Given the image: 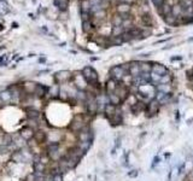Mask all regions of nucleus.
<instances>
[{
	"label": "nucleus",
	"instance_id": "c756f323",
	"mask_svg": "<svg viewBox=\"0 0 193 181\" xmlns=\"http://www.w3.org/2000/svg\"><path fill=\"white\" fill-rule=\"evenodd\" d=\"M58 100L60 101H68L69 100V93L60 87V91H59V94H58Z\"/></svg>",
	"mask_w": 193,
	"mask_h": 181
},
{
	"label": "nucleus",
	"instance_id": "5fc2aeb1",
	"mask_svg": "<svg viewBox=\"0 0 193 181\" xmlns=\"http://www.w3.org/2000/svg\"><path fill=\"white\" fill-rule=\"evenodd\" d=\"M192 73H193V69H192Z\"/></svg>",
	"mask_w": 193,
	"mask_h": 181
},
{
	"label": "nucleus",
	"instance_id": "f3484780",
	"mask_svg": "<svg viewBox=\"0 0 193 181\" xmlns=\"http://www.w3.org/2000/svg\"><path fill=\"white\" fill-rule=\"evenodd\" d=\"M156 91L157 92H163L165 94H172L173 93V87L172 83H159L156 86Z\"/></svg>",
	"mask_w": 193,
	"mask_h": 181
},
{
	"label": "nucleus",
	"instance_id": "c9c22d12",
	"mask_svg": "<svg viewBox=\"0 0 193 181\" xmlns=\"http://www.w3.org/2000/svg\"><path fill=\"white\" fill-rule=\"evenodd\" d=\"M121 39H122L123 42H129V41L133 40V36H132V34H131L129 32H127V30H126V32L121 35Z\"/></svg>",
	"mask_w": 193,
	"mask_h": 181
},
{
	"label": "nucleus",
	"instance_id": "603ef678",
	"mask_svg": "<svg viewBox=\"0 0 193 181\" xmlns=\"http://www.w3.org/2000/svg\"><path fill=\"white\" fill-rule=\"evenodd\" d=\"M0 30H4V24L0 23Z\"/></svg>",
	"mask_w": 193,
	"mask_h": 181
},
{
	"label": "nucleus",
	"instance_id": "4be33fe9",
	"mask_svg": "<svg viewBox=\"0 0 193 181\" xmlns=\"http://www.w3.org/2000/svg\"><path fill=\"white\" fill-rule=\"evenodd\" d=\"M0 98H1V100H2L4 104H11L12 94H11V92L6 88V89H4V91L0 92Z\"/></svg>",
	"mask_w": 193,
	"mask_h": 181
},
{
	"label": "nucleus",
	"instance_id": "c03bdc74",
	"mask_svg": "<svg viewBox=\"0 0 193 181\" xmlns=\"http://www.w3.org/2000/svg\"><path fill=\"white\" fill-rule=\"evenodd\" d=\"M0 6H4L5 9H9V2L6 1V0H0Z\"/></svg>",
	"mask_w": 193,
	"mask_h": 181
},
{
	"label": "nucleus",
	"instance_id": "ddd939ff",
	"mask_svg": "<svg viewBox=\"0 0 193 181\" xmlns=\"http://www.w3.org/2000/svg\"><path fill=\"white\" fill-rule=\"evenodd\" d=\"M151 73H154V74H157V75H159V76H163V75H165L167 73H169V70H168L163 64L153 63V64H152V70H151Z\"/></svg>",
	"mask_w": 193,
	"mask_h": 181
},
{
	"label": "nucleus",
	"instance_id": "2f4dec72",
	"mask_svg": "<svg viewBox=\"0 0 193 181\" xmlns=\"http://www.w3.org/2000/svg\"><path fill=\"white\" fill-rule=\"evenodd\" d=\"M172 81H173V75H172V73H167L165 75L161 76L159 83H172ZM159 83H158V85H159Z\"/></svg>",
	"mask_w": 193,
	"mask_h": 181
},
{
	"label": "nucleus",
	"instance_id": "393cba45",
	"mask_svg": "<svg viewBox=\"0 0 193 181\" xmlns=\"http://www.w3.org/2000/svg\"><path fill=\"white\" fill-rule=\"evenodd\" d=\"M94 25H93V23H92V21H86V22H82V30H83V33H86V34H89L92 30H94Z\"/></svg>",
	"mask_w": 193,
	"mask_h": 181
},
{
	"label": "nucleus",
	"instance_id": "4468645a",
	"mask_svg": "<svg viewBox=\"0 0 193 181\" xmlns=\"http://www.w3.org/2000/svg\"><path fill=\"white\" fill-rule=\"evenodd\" d=\"M117 85H118V81H116L110 77L109 80L105 82V93H106V94L115 93L116 88H117Z\"/></svg>",
	"mask_w": 193,
	"mask_h": 181
},
{
	"label": "nucleus",
	"instance_id": "09e8293b",
	"mask_svg": "<svg viewBox=\"0 0 193 181\" xmlns=\"http://www.w3.org/2000/svg\"><path fill=\"white\" fill-rule=\"evenodd\" d=\"M129 176H136V170H133V173H129Z\"/></svg>",
	"mask_w": 193,
	"mask_h": 181
},
{
	"label": "nucleus",
	"instance_id": "9b49d317",
	"mask_svg": "<svg viewBox=\"0 0 193 181\" xmlns=\"http://www.w3.org/2000/svg\"><path fill=\"white\" fill-rule=\"evenodd\" d=\"M131 4L127 2V1H119L117 5H116V11L118 15H122V13H129L131 12Z\"/></svg>",
	"mask_w": 193,
	"mask_h": 181
},
{
	"label": "nucleus",
	"instance_id": "a878e982",
	"mask_svg": "<svg viewBox=\"0 0 193 181\" xmlns=\"http://www.w3.org/2000/svg\"><path fill=\"white\" fill-rule=\"evenodd\" d=\"M172 15H173L174 17H181V15H182V7H181V5L180 4H174L173 7H172Z\"/></svg>",
	"mask_w": 193,
	"mask_h": 181
},
{
	"label": "nucleus",
	"instance_id": "f704fd0d",
	"mask_svg": "<svg viewBox=\"0 0 193 181\" xmlns=\"http://www.w3.org/2000/svg\"><path fill=\"white\" fill-rule=\"evenodd\" d=\"M122 22L123 20L121 18V16L117 13L115 16H112V18H111V23H112V25L114 27H118V25H122Z\"/></svg>",
	"mask_w": 193,
	"mask_h": 181
},
{
	"label": "nucleus",
	"instance_id": "a19ab883",
	"mask_svg": "<svg viewBox=\"0 0 193 181\" xmlns=\"http://www.w3.org/2000/svg\"><path fill=\"white\" fill-rule=\"evenodd\" d=\"M152 2H153V5L157 7V9H161V7L164 5L165 0H152Z\"/></svg>",
	"mask_w": 193,
	"mask_h": 181
},
{
	"label": "nucleus",
	"instance_id": "864d4df0",
	"mask_svg": "<svg viewBox=\"0 0 193 181\" xmlns=\"http://www.w3.org/2000/svg\"><path fill=\"white\" fill-rule=\"evenodd\" d=\"M103 1H104V0H103ZM108 1H110V0H108Z\"/></svg>",
	"mask_w": 193,
	"mask_h": 181
},
{
	"label": "nucleus",
	"instance_id": "a18cd8bd",
	"mask_svg": "<svg viewBox=\"0 0 193 181\" xmlns=\"http://www.w3.org/2000/svg\"><path fill=\"white\" fill-rule=\"evenodd\" d=\"M9 12H10L9 9H5V7H1V6H0V15H6V13H9Z\"/></svg>",
	"mask_w": 193,
	"mask_h": 181
},
{
	"label": "nucleus",
	"instance_id": "ea45409f",
	"mask_svg": "<svg viewBox=\"0 0 193 181\" xmlns=\"http://www.w3.org/2000/svg\"><path fill=\"white\" fill-rule=\"evenodd\" d=\"M152 34L151 29H141V38H147Z\"/></svg>",
	"mask_w": 193,
	"mask_h": 181
},
{
	"label": "nucleus",
	"instance_id": "6e6552de",
	"mask_svg": "<svg viewBox=\"0 0 193 181\" xmlns=\"http://www.w3.org/2000/svg\"><path fill=\"white\" fill-rule=\"evenodd\" d=\"M33 140L35 141L38 145H42V144L47 142V140H48L47 133H46L45 130H42L41 128H39V129H36V130L34 132V138H33Z\"/></svg>",
	"mask_w": 193,
	"mask_h": 181
},
{
	"label": "nucleus",
	"instance_id": "5701e85b",
	"mask_svg": "<svg viewBox=\"0 0 193 181\" xmlns=\"http://www.w3.org/2000/svg\"><path fill=\"white\" fill-rule=\"evenodd\" d=\"M108 96V100L110 104H112V105H115V106H121L122 105V100H121V98L116 94V93H110V94H106Z\"/></svg>",
	"mask_w": 193,
	"mask_h": 181
},
{
	"label": "nucleus",
	"instance_id": "79ce46f5",
	"mask_svg": "<svg viewBox=\"0 0 193 181\" xmlns=\"http://www.w3.org/2000/svg\"><path fill=\"white\" fill-rule=\"evenodd\" d=\"M52 181H63V174L62 173H58V174H55L51 176Z\"/></svg>",
	"mask_w": 193,
	"mask_h": 181
},
{
	"label": "nucleus",
	"instance_id": "f257e3e1",
	"mask_svg": "<svg viewBox=\"0 0 193 181\" xmlns=\"http://www.w3.org/2000/svg\"><path fill=\"white\" fill-rule=\"evenodd\" d=\"M82 76L85 77V80L87 81L89 87H93L96 89H100V83H99V76L98 73L96 71V69H93L92 66L87 65L81 70Z\"/></svg>",
	"mask_w": 193,
	"mask_h": 181
},
{
	"label": "nucleus",
	"instance_id": "f8f14e48",
	"mask_svg": "<svg viewBox=\"0 0 193 181\" xmlns=\"http://www.w3.org/2000/svg\"><path fill=\"white\" fill-rule=\"evenodd\" d=\"M172 98V94H165L163 92H157L156 96H154V99L159 103V105H165L170 101Z\"/></svg>",
	"mask_w": 193,
	"mask_h": 181
},
{
	"label": "nucleus",
	"instance_id": "f03ea898",
	"mask_svg": "<svg viewBox=\"0 0 193 181\" xmlns=\"http://www.w3.org/2000/svg\"><path fill=\"white\" fill-rule=\"evenodd\" d=\"M87 126V121L85 119V115L82 114H77L73 117V120L69 124V129L73 132V133H78L80 130H82L85 127Z\"/></svg>",
	"mask_w": 193,
	"mask_h": 181
},
{
	"label": "nucleus",
	"instance_id": "37998d69",
	"mask_svg": "<svg viewBox=\"0 0 193 181\" xmlns=\"http://www.w3.org/2000/svg\"><path fill=\"white\" fill-rule=\"evenodd\" d=\"M103 0H89V4L91 6H96V5H100Z\"/></svg>",
	"mask_w": 193,
	"mask_h": 181
},
{
	"label": "nucleus",
	"instance_id": "e433bc0d",
	"mask_svg": "<svg viewBox=\"0 0 193 181\" xmlns=\"http://www.w3.org/2000/svg\"><path fill=\"white\" fill-rule=\"evenodd\" d=\"M140 77L145 83H149V82H151V73H141Z\"/></svg>",
	"mask_w": 193,
	"mask_h": 181
},
{
	"label": "nucleus",
	"instance_id": "bb28decb",
	"mask_svg": "<svg viewBox=\"0 0 193 181\" xmlns=\"http://www.w3.org/2000/svg\"><path fill=\"white\" fill-rule=\"evenodd\" d=\"M124 32H126V29L122 25L112 27V29H111V36H121Z\"/></svg>",
	"mask_w": 193,
	"mask_h": 181
},
{
	"label": "nucleus",
	"instance_id": "9d476101",
	"mask_svg": "<svg viewBox=\"0 0 193 181\" xmlns=\"http://www.w3.org/2000/svg\"><path fill=\"white\" fill-rule=\"evenodd\" d=\"M109 121H110L111 126H119V124L123 123V115H122V110H121L119 106L116 107V112Z\"/></svg>",
	"mask_w": 193,
	"mask_h": 181
},
{
	"label": "nucleus",
	"instance_id": "6ab92c4d",
	"mask_svg": "<svg viewBox=\"0 0 193 181\" xmlns=\"http://www.w3.org/2000/svg\"><path fill=\"white\" fill-rule=\"evenodd\" d=\"M116 107H117V106L112 105V104H110V103H108V104L105 105L103 114H104V116H105L108 120H110V119L114 116V114L116 112Z\"/></svg>",
	"mask_w": 193,
	"mask_h": 181
},
{
	"label": "nucleus",
	"instance_id": "3c124183",
	"mask_svg": "<svg viewBox=\"0 0 193 181\" xmlns=\"http://www.w3.org/2000/svg\"><path fill=\"white\" fill-rule=\"evenodd\" d=\"M2 105H4V103H2V100H1V98H0V109L2 107Z\"/></svg>",
	"mask_w": 193,
	"mask_h": 181
},
{
	"label": "nucleus",
	"instance_id": "aec40b11",
	"mask_svg": "<svg viewBox=\"0 0 193 181\" xmlns=\"http://www.w3.org/2000/svg\"><path fill=\"white\" fill-rule=\"evenodd\" d=\"M55 6L60 12H66L69 7V0H53Z\"/></svg>",
	"mask_w": 193,
	"mask_h": 181
},
{
	"label": "nucleus",
	"instance_id": "72a5a7b5",
	"mask_svg": "<svg viewBox=\"0 0 193 181\" xmlns=\"http://www.w3.org/2000/svg\"><path fill=\"white\" fill-rule=\"evenodd\" d=\"M163 18H164V22L168 25H176V17H174L172 13L168 15V16H165V17H163Z\"/></svg>",
	"mask_w": 193,
	"mask_h": 181
},
{
	"label": "nucleus",
	"instance_id": "58836bf2",
	"mask_svg": "<svg viewBox=\"0 0 193 181\" xmlns=\"http://www.w3.org/2000/svg\"><path fill=\"white\" fill-rule=\"evenodd\" d=\"M81 20H82V22L92 21V15L89 12H81Z\"/></svg>",
	"mask_w": 193,
	"mask_h": 181
},
{
	"label": "nucleus",
	"instance_id": "39448f33",
	"mask_svg": "<svg viewBox=\"0 0 193 181\" xmlns=\"http://www.w3.org/2000/svg\"><path fill=\"white\" fill-rule=\"evenodd\" d=\"M159 107H161L159 103L156 100V99H151L146 104V109H145V112H146L147 117H153V116H156L159 112Z\"/></svg>",
	"mask_w": 193,
	"mask_h": 181
},
{
	"label": "nucleus",
	"instance_id": "423d86ee",
	"mask_svg": "<svg viewBox=\"0 0 193 181\" xmlns=\"http://www.w3.org/2000/svg\"><path fill=\"white\" fill-rule=\"evenodd\" d=\"M127 75V73L123 70L122 65H114L111 69H110V77L114 79L116 81H122L123 77Z\"/></svg>",
	"mask_w": 193,
	"mask_h": 181
},
{
	"label": "nucleus",
	"instance_id": "7c9ffc66",
	"mask_svg": "<svg viewBox=\"0 0 193 181\" xmlns=\"http://www.w3.org/2000/svg\"><path fill=\"white\" fill-rule=\"evenodd\" d=\"M80 6H81V12H89V10H91L89 0H81Z\"/></svg>",
	"mask_w": 193,
	"mask_h": 181
},
{
	"label": "nucleus",
	"instance_id": "49530a36",
	"mask_svg": "<svg viewBox=\"0 0 193 181\" xmlns=\"http://www.w3.org/2000/svg\"><path fill=\"white\" fill-rule=\"evenodd\" d=\"M174 60H181V56H180V57H173V58H172V62H174Z\"/></svg>",
	"mask_w": 193,
	"mask_h": 181
},
{
	"label": "nucleus",
	"instance_id": "de8ad7c7",
	"mask_svg": "<svg viewBox=\"0 0 193 181\" xmlns=\"http://www.w3.org/2000/svg\"><path fill=\"white\" fill-rule=\"evenodd\" d=\"M11 25H12V28H18V23H16V22H13Z\"/></svg>",
	"mask_w": 193,
	"mask_h": 181
},
{
	"label": "nucleus",
	"instance_id": "0eeeda50",
	"mask_svg": "<svg viewBox=\"0 0 193 181\" xmlns=\"http://www.w3.org/2000/svg\"><path fill=\"white\" fill-rule=\"evenodd\" d=\"M33 173H39V174H46L47 170V165L44 164L40 161V155H34V160H33Z\"/></svg>",
	"mask_w": 193,
	"mask_h": 181
},
{
	"label": "nucleus",
	"instance_id": "7ed1b4c3",
	"mask_svg": "<svg viewBox=\"0 0 193 181\" xmlns=\"http://www.w3.org/2000/svg\"><path fill=\"white\" fill-rule=\"evenodd\" d=\"M53 80L56 85H63V83H66V82H70L73 80V73L69 71V70H60L57 71L55 75H53Z\"/></svg>",
	"mask_w": 193,
	"mask_h": 181
},
{
	"label": "nucleus",
	"instance_id": "412c9836",
	"mask_svg": "<svg viewBox=\"0 0 193 181\" xmlns=\"http://www.w3.org/2000/svg\"><path fill=\"white\" fill-rule=\"evenodd\" d=\"M172 7H173V5L165 1L164 5H163L161 9H157V10H158V13H159V15H162L163 17H165V16H168V15L172 13Z\"/></svg>",
	"mask_w": 193,
	"mask_h": 181
},
{
	"label": "nucleus",
	"instance_id": "2eb2a0df",
	"mask_svg": "<svg viewBox=\"0 0 193 181\" xmlns=\"http://www.w3.org/2000/svg\"><path fill=\"white\" fill-rule=\"evenodd\" d=\"M138 60H133L131 62V68H129V75L134 79V77H139L140 76V66H139Z\"/></svg>",
	"mask_w": 193,
	"mask_h": 181
},
{
	"label": "nucleus",
	"instance_id": "dca6fc26",
	"mask_svg": "<svg viewBox=\"0 0 193 181\" xmlns=\"http://www.w3.org/2000/svg\"><path fill=\"white\" fill-rule=\"evenodd\" d=\"M145 109H146V104H145L144 101H140V100H138L135 104H133V105L131 106V111H132L133 114H135V115L144 112Z\"/></svg>",
	"mask_w": 193,
	"mask_h": 181
},
{
	"label": "nucleus",
	"instance_id": "8fccbe9b",
	"mask_svg": "<svg viewBox=\"0 0 193 181\" xmlns=\"http://www.w3.org/2000/svg\"><path fill=\"white\" fill-rule=\"evenodd\" d=\"M39 62H40V63H45V62H46V58H45V57H42V58H40V59H39Z\"/></svg>",
	"mask_w": 193,
	"mask_h": 181
},
{
	"label": "nucleus",
	"instance_id": "a211bd4d",
	"mask_svg": "<svg viewBox=\"0 0 193 181\" xmlns=\"http://www.w3.org/2000/svg\"><path fill=\"white\" fill-rule=\"evenodd\" d=\"M25 112H27V117L28 120H40L41 117V112L36 110V109H33V107H28L25 109Z\"/></svg>",
	"mask_w": 193,
	"mask_h": 181
},
{
	"label": "nucleus",
	"instance_id": "473e14b6",
	"mask_svg": "<svg viewBox=\"0 0 193 181\" xmlns=\"http://www.w3.org/2000/svg\"><path fill=\"white\" fill-rule=\"evenodd\" d=\"M105 17H106V10H100V11H98L96 13H94V15L92 16V18L98 20V21H103Z\"/></svg>",
	"mask_w": 193,
	"mask_h": 181
},
{
	"label": "nucleus",
	"instance_id": "cd10ccee",
	"mask_svg": "<svg viewBox=\"0 0 193 181\" xmlns=\"http://www.w3.org/2000/svg\"><path fill=\"white\" fill-rule=\"evenodd\" d=\"M141 22H142L146 27H151V25L153 24L152 16H151L150 13H147V15H142V16H141Z\"/></svg>",
	"mask_w": 193,
	"mask_h": 181
},
{
	"label": "nucleus",
	"instance_id": "c85d7f7f",
	"mask_svg": "<svg viewBox=\"0 0 193 181\" xmlns=\"http://www.w3.org/2000/svg\"><path fill=\"white\" fill-rule=\"evenodd\" d=\"M77 146L86 153L88 150H89V147L92 146V141H78V144H77Z\"/></svg>",
	"mask_w": 193,
	"mask_h": 181
},
{
	"label": "nucleus",
	"instance_id": "4c0bfd02",
	"mask_svg": "<svg viewBox=\"0 0 193 181\" xmlns=\"http://www.w3.org/2000/svg\"><path fill=\"white\" fill-rule=\"evenodd\" d=\"M179 4L181 5L182 9H186V7H191V6H193L192 0H179Z\"/></svg>",
	"mask_w": 193,
	"mask_h": 181
},
{
	"label": "nucleus",
	"instance_id": "b1692460",
	"mask_svg": "<svg viewBox=\"0 0 193 181\" xmlns=\"http://www.w3.org/2000/svg\"><path fill=\"white\" fill-rule=\"evenodd\" d=\"M139 66H140V74L141 73H151V70H152V64L150 62H140Z\"/></svg>",
	"mask_w": 193,
	"mask_h": 181
},
{
	"label": "nucleus",
	"instance_id": "20e7f679",
	"mask_svg": "<svg viewBox=\"0 0 193 181\" xmlns=\"http://www.w3.org/2000/svg\"><path fill=\"white\" fill-rule=\"evenodd\" d=\"M115 93L121 98V100L122 103H124V101H127L128 99V97L131 96V92H129V87L128 86H126L122 81H119L118 82V85H117V88H116Z\"/></svg>",
	"mask_w": 193,
	"mask_h": 181
},
{
	"label": "nucleus",
	"instance_id": "1a4fd4ad",
	"mask_svg": "<svg viewBox=\"0 0 193 181\" xmlns=\"http://www.w3.org/2000/svg\"><path fill=\"white\" fill-rule=\"evenodd\" d=\"M34 132H35L34 129H32L30 127L25 126V127H23V128L19 130V137L24 141H30L34 138Z\"/></svg>",
	"mask_w": 193,
	"mask_h": 181
}]
</instances>
